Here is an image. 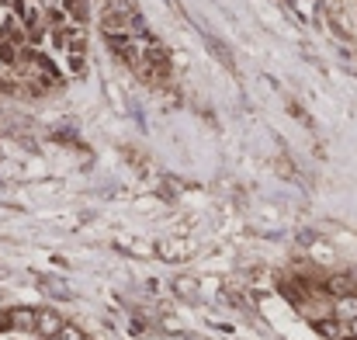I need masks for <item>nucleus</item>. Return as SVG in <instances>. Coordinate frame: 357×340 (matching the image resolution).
Wrapping results in <instances>:
<instances>
[{
  "instance_id": "6",
  "label": "nucleus",
  "mask_w": 357,
  "mask_h": 340,
  "mask_svg": "<svg viewBox=\"0 0 357 340\" xmlns=\"http://www.w3.org/2000/svg\"><path fill=\"white\" fill-rule=\"evenodd\" d=\"M160 253H163V257H170V260H177V257H184V253H188V246H184L181 239H167V243L160 246Z\"/></svg>"
},
{
  "instance_id": "10",
  "label": "nucleus",
  "mask_w": 357,
  "mask_h": 340,
  "mask_svg": "<svg viewBox=\"0 0 357 340\" xmlns=\"http://www.w3.org/2000/svg\"><path fill=\"white\" fill-rule=\"evenodd\" d=\"M347 330H351V334H354V340H357V316L351 320V323H347Z\"/></svg>"
},
{
  "instance_id": "9",
  "label": "nucleus",
  "mask_w": 357,
  "mask_h": 340,
  "mask_svg": "<svg viewBox=\"0 0 357 340\" xmlns=\"http://www.w3.org/2000/svg\"><path fill=\"white\" fill-rule=\"evenodd\" d=\"M38 285H42V288H45V292H56V295H70V292H66V288H63V285H59V281H49V278H42V281H38Z\"/></svg>"
},
{
  "instance_id": "7",
  "label": "nucleus",
  "mask_w": 357,
  "mask_h": 340,
  "mask_svg": "<svg viewBox=\"0 0 357 340\" xmlns=\"http://www.w3.org/2000/svg\"><path fill=\"white\" fill-rule=\"evenodd\" d=\"M56 340H84V330H80L77 323H63L59 334H56Z\"/></svg>"
},
{
  "instance_id": "3",
  "label": "nucleus",
  "mask_w": 357,
  "mask_h": 340,
  "mask_svg": "<svg viewBox=\"0 0 357 340\" xmlns=\"http://www.w3.org/2000/svg\"><path fill=\"white\" fill-rule=\"evenodd\" d=\"M63 323H66V320H63L56 309H38V313H35V334H38V337H56Z\"/></svg>"
},
{
  "instance_id": "2",
  "label": "nucleus",
  "mask_w": 357,
  "mask_h": 340,
  "mask_svg": "<svg viewBox=\"0 0 357 340\" xmlns=\"http://www.w3.org/2000/svg\"><path fill=\"white\" fill-rule=\"evenodd\" d=\"M59 7H63L66 17H70L73 24H80V28H87L91 17H94V0H59Z\"/></svg>"
},
{
  "instance_id": "4",
  "label": "nucleus",
  "mask_w": 357,
  "mask_h": 340,
  "mask_svg": "<svg viewBox=\"0 0 357 340\" xmlns=\"http://www.w3.org/2000/svg\"><path fill=\"white\" fill-rule=\"evenodd\" d=\"M326 292H330L333 299H340V295H354L357 292V274L354 271H344V274L326 278Z\"/></svg>"
},
{
  "instance_id": "1",
  "label": "nucleus",
  "mask_w": 357,
  "mask_h": 340,
  "mask_svg": "<svg viewBox=\"0 0 357 340\" xmlns=\"http://www.w3.org/2000/svg\"><path fill=\"white\" fill-rule=\"evenodd\" d=\"M35 313L38 309H28V306L7 309V330H14V334H35Z\"/></svg>"
},
{
  "instance_id": "8",
  "label": "nucleus",
  "mask_w": 357,
  "mask_h": 340,
  "mask_svg": "<svg viewBox=\"0 0 357 340\" xmlns=\"http://www.w3.org/2000/svg\"><path fill=\"white\" fill-rule=\"evenodd\" d=\"M174 285H177V292H181V295H195V292H198V285H195L191 278H177Z\"/></svg>"
},
{
  "instance_id": "11",
  "label": "nucleus",
  "mask_w": 357,
  "mask_h": 340,
  "mask_svg": "<svg viewBox=\"0 0 357 340\" xmlns=\"http://www.w3.org/2000/svg\"><path fill=\"white\" fill-rule=\"evenodd\" d=\"M7 330V313H0V334Z\"/></svg>"
},
{
  "instance_id": "5",
  "label": "nucleus",
  "mask_w": 357,
  "mask_h": 340,
  "mask_svg": "<svg viewBox=\"0 0 357 340\" xmlns=\"http://www.w3.org/2000/svg\"><path fill=\"white\" fill-rule=\"evenodd\" d=\"M208 38V49H212V56L226 66V70H236V59H233V52L226 49V42H219V38H212V35H205Z\"/></svg>"
},
{
  "instance_id": "12",
  "label": "nucleus",
  "mask_w": 357,
  "mask_h": 340,
  "mask_svg": "<svg viewBox=\"0 0 357 340\" xmlns=\"http://www.w3.org/2000/svg\"><path fill=\"white\" fill-rule=\"evenodd\" d=\"M45 340H56V337H45Z\"/></svg>"
}]
</instances>
